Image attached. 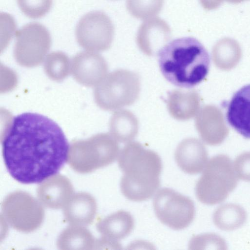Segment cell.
<instances>
[{"label":"cell","mask_w":250,"mask_h":250,"mask_svg":"<svg viewBox=\"0 0 250 250\" xmlns=\"http://www.w3.org/2000/svg\"><path fill=\"white\" fill-rule=\"evenodd\" d=\"M174 157L179 167L189 174L202 172L208 162V155L204 145L197 139H184L178 145Z\"/></svg>","instance_id":"4fadbf2b"},{"label":"cell","mask_w":250,"mask_h":250,"mask_svg":"<svg viewBox=\"0 0 250 250\" xmlns=\"http://www.w3.org/2000/svg\"><path fill=\"white\" fill-rule=\"evenodd\" d=\"M89 195L86 200H78L76 194L66 205L64 215L69 223L86 225L92 222L96 211V204L93 198L86 203L91 196Z\"/></svg>","instance_id":"d6986e66"},{"label":"cell","mask_w":250,"mask_h":250,"mask_svg":"<svg viewBox=\"0 0 250 250\" xmlns=\"http://www.w3.org/2000/svg\"><path fill=\"white\" fill-rule=\"evenodd\" d=\"M189 249L226 250L224 239L212 233H205L193 237L189 243Z\"/></svg>","instance_id":"603a6c76"},{"label":"cell","mask_w":250,"mask_h":250,"mask_svg":"<svg viewBox=\"0 0 250 250\" xmlns=\"http://www.w3.org/2000/svg\"><path fill=\"white\" fill-rule=\"evenodd\" d=\"M140 90L141 80L138 74L119 69L107 74L95 86L94 100L104 110H117L135 102Z\"/></svg>","instance_id":"5b68a950"},{"label":"cell","mask_w":250,"mask_h":250,"mask_svg":"<svg viewBox=\"0 0 250 250\" xmlns=\"http://www.w3.org/2000/svg\"><path fill=\"white\" fill-rule=\"evenodd\" d=\"M202 6L207 10L217 8L225 0H199Z\"/></svg>","instance_id":"d4e9b609"},{"label":"cell","mask_w":250,"mask_h":250,"mask_svg":"<svg viewBox=\"0 0 250 250\" xmlns=\"http://www.w3.org/2000/svg\"><path fill=\"white\" fill-rule=\"evenodd\" d=\"M213 222L219 229L232 231L241 227L247 219L244 209L236 204H226L218 207L213 214Z\"/></svg>","instance_id":"ac0fdd59"},{"label":"cell","mask_w":250,"mask_h":250,"mask_svg":"<svg viewBox=\"0 0 250 250\" xmlns=\"http://www.w3.org/2000/svg\"><path fill=\"white\" fill-rule=\"evenodd\" d=\"M114 26L104 12H88L79 20L75 30L76 39L82 47L88 51H104L111 46Z\"/></svg>","instance_id":"9c48e42d"},{"label":"cell","mask_w":250,"mask_h":250,"mask_svg":"<svg viewBox=\"0 0 250 250\" xmlns=\"http://www.w3.org/2000/svg\"><path fill=\"white\" fill-rule=\"evenodd\" d=\"M97 226L103 239L120 244L119 241L125 238L133 230L134 220L129 212L120 210L101 220Z\"/></svg>","instance_id":"9a60e30c"},{"label":"cell","mask_w":250,"mask_h":250,"mask_svg":"<svg viewBox=\"0 0 250 250\" xmlns=\"http://www.w3.org/2000/svg\"><path fill=\"white\" fill-rule=\"evenodd\" d=\"M21 11L31 19L44 16L51 9L53 0H16Z\"/></svg>","instance_id":"7402d4cb"},{"label":"cell","mask_w":250,"mask_h":250,"mask_svg":"<svg viewBox=\"0 0 250 250\" xmlns=\"http://www.w3.org/2000/svg\"><path fill=\"white\" fill-rule=\"evenodd\" d=\"M16 38L14 54L18 62L33 66L43 61L51 44L50 34L43 25L27 23L16 31Z\"/></svg>","instance_id":"ba28073f"},{"label":"cell","mask_w":250,"mask_h":250,"mask_svg":"<svg viewBox=\"0 0 250 250\" xmlns=\"http://www.w3.org/2000/svg\"><path fill=\"white\" fill-rule=\"evenodd\" d=\"M153 206L159 221L174 230L187 228L195 217L193 201L171 188H164L158 190L154 197Z\"/></svg>","instance_id":"52a82bcc"},{"label":"cell","mask_w":250,"mask_h":250,"mask_svg":"<svg viewBox=\"0 0 250 250\" xmlns=\"http://www.w3.org/2000/svg\"><path fill=\"white\" fill-rule=\"evenodd\" d=\"M171 29L167 22L159 17L147 19L139 26L136 35V43L145 54H157L171 38Z\"/></svg>","instance_id":"8fae6325"},{"label":"cell","mask_w":250,"mask_h":250,"mask_svg":"<svg viewBox=\"0 0 250 250\" xmlns=\"http://www.w3.org/2000/svg\"><path fill=\"white\" fill-rule=\"evenodd\" d=\"M226 1L232 3H238L247 0H225Z\"/></svg>","instance_id":"484cf974"},{"label":"cell","mask_w":250,"mask_h":250,"mask_svg":"<svg viewBox=\"0 0 250 250\" xmlns=\"http://www.w3.org/2000/svg\"><path fill=\"white\" fill-rule=\"evenodd\" d=\"M157 55L162 75L178 87H193L201 83L209 72V54L193 37L173 40L162 47Z\"/></svg>","instance_id":"7a4b0ae2"},{"label":"cell","mask_w":250,"mask_h":250,"mask_svg":"<svg viewBox=\"0 0 250 250\" xmlns=\"http://www.w3.org/2000/svg\"><path fill=\"white\" fill-rule=\"evenodd\" d=\"M238 177L231 159L225 155L212 157L195 186L198 200L208 205L221 203L237 185Z\"/></svg>","instance_id":"277c9868"},{"label":"cell","mask_w":250,"mask_h":250,"mask_svg":"<svg viewBox=\"0 0 250 250\" xmlns=\"http://www.w3.org/2000/svg\"><path fill=\"white\" fill-rule=\"evenodd\" d=\"M73 192L68 179L62 175L46 179L38 188L39 199L49 208H60L65 206Z\"/></svg>","instance_id":"5bb4252c"},{"label":"cell","mask_w":250,"mask_h":250,"mask_svg":"<svg viewBox=\"0 0 250 250\" xmlns=\"http://www.w3.org/2000/svg\"><path fill=\"white\" fill-rule=\"evenodd\" d=\"M1 144L9 173L25 184L39 183L56 174L68 160L70 146L56 122L33 112L15 116Z\"/></svg>","instance_id":"6da1fadb"},{"label":"cell","mask_w":250,"mask_h":250,"mask_svg":"<svg viewBox=\"0 0 250 250\" xmlns=\"http://www.w3.org/2000/svg\"><path fill=\"white\" fill-rule=\"evenodd\" d=\"M164 3V0H126V7L133 17L145 20L158 14Z\"/></svg>","instance_id":"44dd1931"},{"label":"cell","mask_w":250,"mask_h":250,"mask_svg":"<svg viewBox=\"0 0 250 250\" xmlns=\"http://www.w3.org/2000/svg\"><path fill=\"white\" fill-rule=\"evenodd\" d=\"M118 166L123 175L120 188L123 195L134 202L151 198L160 185V157L137 142H130L119 152Z\"/></svg>","instance_id":"3957f363"},{"label":"cell","mask_w":250,"mask_h":250,"mask_svg":"<svg viewBox=\"0 0 250 250\" xmlns=\"http://www.w3.org/2000/svg\"><path fill=\"white\" fill-rule=\"evenodd\" d=\"M198 107V97L193 91L174 90L167 99V108L171 117L178 121H187L192 118Z\"/></svg>","instance_id":"2e32d148"},{"label":"cell","mask_w":250,"mask_h":250,"mask_svg":"<svg viewBox=\"0 0 250 250\" xmlns=\"http://www.w3.org/2000/svg\"><path fill=\"white\" fill-rule=\"evenodd\" d=\"M43 67L46 75L50 79L61 82L71 73V61L62 52H52L45 56Z\"/></svg>","instance_id":"ffe728a7"},{"label":"cell","mask_w":250,"mask_h":250,"mask_svg":"<svg viewBox=\"0 0 250 250\" xmlns=\"http://www.w3.org/2000/svg\"><path fill=\"white\" fill-rule=\"evenodd\" d=\"M119 152L117 141L110 134L100 133L72 142L68 160L74 169L87 173L111 164Z\"/></svg>","instance_id":"8992f818"},{"label":"cell","mask_w":250,"mask_h":250,"mask_svg":"<svg viewBox=\"0 0 250 250\" xmlns=\"http://www.w3.org/2000/svg\"><path fill=\"white\" fill-rule=\"evenodd\" d=\"M226 119L236 132L250 139V84L233 94L228 105Z\"/></svg>","instance_id":"7c38bea8"},{"label":"cell","mask_w":250,"mask_h":250,"mask_svg":"<svg viewBox=\"0 0 250 250\" xmlns=\"http://www.w3.org/2000/svg\"><path fill=\"white\" fill-rule=\"evenodd\" d=\"M233 167L238 178L250 182V152L239 155L235 159Z\"/></svg>","instance_id":"cb8c5ba5"},{"label":"cell","mask_w":250,"mask_h":250,"mask_svg":"<svg viewBox=\"0 0 250 250\" xmlns=\"http://www.w3.org/2000/svg\"><path fill=\"white\" fill-rule=\"evenodd\" d=\"M108 65L97 52L81 51L71 61V73L79 83L87 87L97 85L106 76Z\"/></svg>","instance_id":"30bf717a"},{"label":"cell","mask_w":250,"mask_h":250,"mask_svg":"<svg viewBox=\"0 0 250 250\" xmlns=\"http://www.w3.org/2000/svg\"><path fill=\"white\" fill-rule=\"evenodd\" d=\"M109 127L110 134L117 141L129 143L138 134L139 122L136 116L130 111L118 110L111 116Z\"/></svg>","instance_id":"e0dca14e"}]
</instances>
